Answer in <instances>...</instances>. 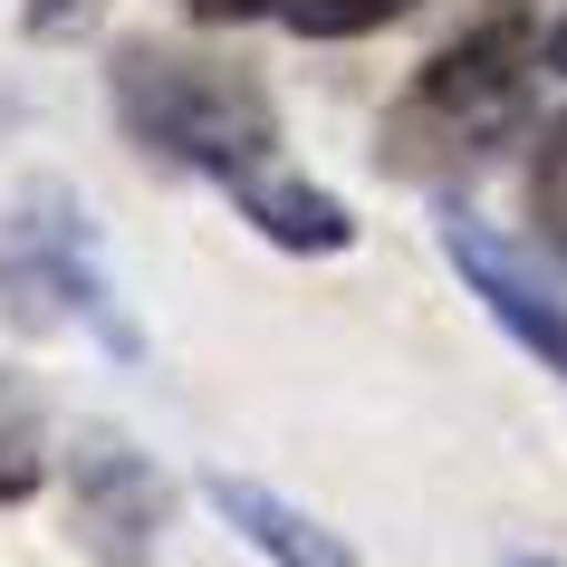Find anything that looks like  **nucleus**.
Listing matches in <instances>:
<instances>
[{
  "instance_id": "1",
  "label": "nucleus",
  "mask_w": 567,
  "mask_h": 567,
  "mask_svg": "<svg viewBox=\"0 0 567 567\" xmlns=\"http://www.w3.org/2000/svg\"><path fill=\"white\" fill-rule=\"evenodd\" d=\"M116 116L125 135L164 164H193L212 174L231 203H250L269 174H279V116L269 96L221 59H193V49H125L116 59Z\"/></svg>"
},
{
  "instance_id": "2",
  "label": "nucleus",
  "mask_w": 567,
  "mask_h": 567,
  "mask_svg": "<svg viewBox=\"0 0 567 567\" xmlns=\"http://www.w3.org/2000/svg\"><path fill=\"white\" fill-rule=\"evenodd\" d=\"M0 318L30 337H78L87 328L106 357H135V318L116 308V279L96 260L87 212L59 183H30L20 203H0Z\"/></svg>"
},
{
  "instance_id": "10",
  "label": "nucleus",
  "mask_w": 567,
  "mask_h": 567,
  "mask_svg": "<svg viewBox=\"0 0 567 567\" xmlns=\"http://www.w3.org/2000/svg\"><path fill=\"white\" fill-rule=\"evenodd\" d=\"M10 491H30V443H20V433L0 443V501H10Z\"/></svg>"
},
{
  "instance_id": "7",
  "label": "nucleus",
  "mask_w": 567,
  "mask_h": 567,
  "mask_svg": "<svg viewBox=\"0 0 567 567\" xmlns=\"http://www.w3.org/2000/svg\"><path fill=\"white\" fill-rule=\"evenodd\" d=\"M529 221L558 240V260H567V116L538 125V154H529Z\"/></svg>"
},
{
  "instance_id": "11",
  "label": "nucleus",
  "mask_w": 567,
  "mask_h": 567,
  "mask_svg": "<svg viewBox=\"0 0 567 567\" xmlns=\"http://www.w3.org/2000/svg\"><path fill=\"white\" fill-rule=\"evenodd\" d=\"M548 68H558V78H567V20H558V30H548Z\"/></svg>"
},
{
  "instance_id": "6",
  "label": "nucleus",
  "mask_w": 567,
  "mask_h": 567,
  "mask_svg": "<svg viewBox=\"0 0 567 567\" xmlns=\"http://www.w3.org/2000/svg\"><path fill=\"white\" fill-rule=\"evenodd\" d=\"M212 509H221L269 567H365L357 548H337V529H318L308 509H289L279 491H260V481H240V472H212Z\"/></svg>"
},
{
  "instance_id": "9",
  "label": "nucleus",
  "mask_w": 567,
  "mask_h": 567,
  "mask_svg": "<svg viewBox=\"0 0 567 567\" xmlns=\"http://www.w3.org/2000/svg\"><path fill=\"white\" fill-rule=\"evenodd\" d=\"M183 10H193V20H221V30H231V20H260V10H279V0H183Z\"/></svg>"
},
{
  "instance_id": "8",
  "label": "nucleus",
  "mask_w": 567,
  "mask_h": 567,
  "mask_svg": "<svg viewBox=\"0 0 567 567\" xmlns=\"http://www.w3.org/2000/svg\"><path fill=\"white\" fill-rule=\"evenodd\" d=\"M414 0H279V20L299 39H357V30H385V20H404Z\"/></svg>"
},
{
  "instance_id": "3",
  "label": "nucleus",
  "mask_w": 567,
  "mask_h": 567,
  "mask_svg": "<svg viewBox=\"0 0 567 567\" xmlns=\"http://www.w3.org/2000/svg\"><path fill=\"white\" fill-rule=\"evenodd\" d=\"M529 68H538V49L509 30V20L452 39L443 59L423 68V87L404 96V116H394V164H404V174H433V164L491 154L509 125L529 116Z\"/></svg>"
},
{
  "instance_id": "4",
  "label": "nucleus",
  "mask_w": 567,
  "mask_h": 567,
  "mask_svg": "<svg viewBox=\"0 0 567 567\" xmlns=\"http://www.w3.org/2000/svg\"><path fill=\"white\" fill-rule=\"evenodd\" d=\"M443 260L462 269V289H472L481 308H491V328L519 347V357H538L548 375H567V299L538 279L519 250H509L491 221H472V212H443Z\"/></svg>"
},
{
  "instance_id": "5",
  "label": "nucleus",
  "mask_w": 567,
  "mask_h": 567,
  "mask_svg": "<svg viewBox=\"0 0 567 567\" xmlns=\"http://www.w3.org/2000/svg\"><path fill=\"white\" fill-rule=\"evenodd\" d=\"M78 529L106 567H135L154 558V538H164V481H154L145 452H125L116 433H96L78 452Z\"/></svg>"
}]
</instances>
